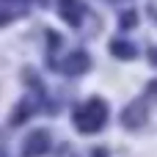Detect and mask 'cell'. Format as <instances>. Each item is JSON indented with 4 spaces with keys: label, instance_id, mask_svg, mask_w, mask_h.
Wrapping results in <instances>:
<instances>
[{
    "label": "cell",
    "instance_id": "obj_1",
    "mask_svg": "<svg viewBox=\"0 0 157 157\" xmlns=\"http://www.w3.org/2000/svg\"><path fill=\"white\" fill-rule=\"evenodd\" d=\"M105 116H108L105 102L91 99V102H86V105L75 113V124H77L80 132H97V130L105 124Z\"/></svg>",
    "mask_w": 157,
    "mask_h": 157
},
{
    "label": "cell",
    "instance_id": "obj_2",
    "mask_svg": "<svg viewBox=\"0 0 157 157\" xmlns=\"http://www.w3.org/2000/svg\"><path fill=\"white\" fill-rule=\"evenodd\" d=\"M47 146H50V132H47V130H36V132H30V135L25 138L22 155L25 157H39V155L47 152Z\"/></svg>",
    "mask_w": 157,
    "mask_h": 157
},
{
    "label": "cell",
    "instance_id": "obj_3",
    "mask_svg": "<svg viewBox=\"0 0 157 157\" xmlns=\"http://www.w3.org/2000/svg\"><path fill=\"white\" fill-rule=\"evenodd\" d=\"M22 11H25V0H0V25L11 22Z\"/></svg>",
    "mask_w": 157,
    "mask_h": 157
},
{
    "label": "cell",
    "instance_id": "obj_4",
    "mask_svg": "<svg viewBox=\"0 0 157 157\" xmlns=\"http://www.w3.org/2000/svg\"><path fill=\"white\" fill-rule=\"evenodd\" d=\"M63 69L69 75H80L83 69H88V55L86 52H72L66 61H63Z\"/></svg>",
    "mask_w": 157,
    "mask_h": 157
},
{
    "label": "cell",
    "instance_id": "obj_5",
    "mask_svg": "<svg viewBox=\"0 0 157 157\" xmlns=\"http://www.w3.org/2000/svg\"><path fill=\"white\" fill-rule=\"evenodd\" d=\"M61 17H66L72 25H77V0H61Z\"/></svg>",
    "mask_w": 157,
    "mask_h": 157
},
{
    "label": "cell",
    "instance_id": "obj_6",
    "mask_svg": "<svg viewBox=\"0 0 157 157\" xmlns=\"http://www.w3.org/2000/svg\"><path fill=\"white\" fill-rule=\"evenodd\" d=\"M113 50H116V55H121V58H127V55H132V50H130L127 44H113Z\"/></svg>",
    "mask_w": 157,
    "mask_h": 157
},
{
    "label": "cell",
    "instance_id": "obj_7",
    "mask_svg": "<svg viewBox=\"0 0 157 157\" xmlns=\"http://www.w3.org/2000/svg\"><path fill=\"white\" fill-rule=\"evenodd\" d=\"M94 157H105V155H102V152H97V155H94Z\"/></svg>",
    "mask_w": 157,
    "mask_h": 157
}]
</instances>
